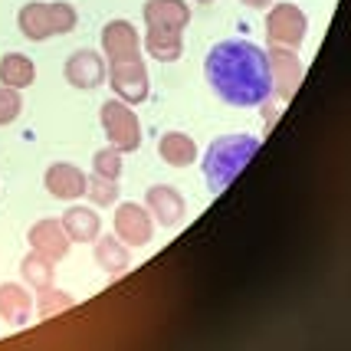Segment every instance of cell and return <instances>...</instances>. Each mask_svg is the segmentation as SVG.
Here are the masks:
<instances>
[{
	"mask_svg": "<svg viewBox=\"0 0 351 351\" xmlns=\"http://www.w3.org/2000/svg\"><path fill=\"white\" fill-rule=\"evenodd\" d=\"M204 76L214 95L227 106L256 108L273 95L269 53L250 40H220L204 60Z\"/></svg>",
	"mask_w": 351,
	"mask_h": 351,
	"instance_id": "obj_1",
	"label": "cell"
},
{
	"mask_svg": "<svg viewBox=\"0 0 351 351\" xmlns=\"http://www.w3.org/2000/svg\"><path fill=\"white\" fill-rule=\"evenodd\" d=\"M102 43H106V53L112 60L108 79H112L115 99H122L128 106L145 102L148 99V73H145V66L138 60L135 30L128 23H108L106 33H102Z\"/></svg>",
	"mask_w": 351,
	"mask_h": 351,
	"instance_id": "obj_2",
	"label": "cell"
},
{
	"mask_svg": "<svg viewBox=\"0 0 351 351\" xmlns=\"http://www.w3.org/2000/svg\"><path fill=\"white\" fill-rule=\"evenodd\" d=\"M260 152L256 135H220L204 154V181L210 194H223Z\"/></svg>",
	"mask_w": 351,
	"mask_h": 351,
	"instance_id": "obj_3",
	"label": "cell"
},
{
	"mask_svg": "<svg viewBox=\"0 0 351 351\" xmlns=\"http://www.w3.org/2000/svg\"><path fill=\"white\" fill-rule=\"evenodd\" d=\"M102 128L112 148H119L122 154L138 152L141 148V125H138L135 108L122 102V99H108L102 106Z\"/></svg>",
	"mask_w": 351,
	"mask_h": 351,
	"instance_id": "obj_4",
	"label": "cell"
},
{
	"mask_svg": "<svg viewBox=\"0 0 351 351\" xmlns=\"http://www.w3.org/2000/svg\"><path fill=\"white\" fill-rule=\"evenodd\" d=\"M73 23H76V14L69 3H30L20 16V27L30 40H46L49 33L69 30Z\"/></svg>",
	"mask_w": 351,
	"mask_h": 351,
	"instance_id": "obj_5",
	"label": "cell"
},
{
	"mask_svg": "<svg viewBox=\"0 0 351 351\" xmlns=\"http://www.w3.org/2000/svg\"><path fill=\"white\" fill-rule=\"evenodd\" d=\"M306 27H308L306 14L299 7H292V3H276L273 10L266 14L269 40L276 46H286V49H295V46L306 40Z\"/></svg>",
	"mask_w": 351,
	"mask_h": 351,
	"instance_id": "obj_6",
	"label": "cell"
},
{
	"mask_svg": "<svg viewBox=\"0 0 351 351\" xmlns=\"http://www.w3.org/2000/svg\"><path fill=\"white\" fill-rule=\"evenodd\" d=\"M115 237L128 246H148L154 237V217L141 204H119L115 207Z\"/></svg>",
	"mask_w": 351,
	"mask_h": 351,
	"instance_id": "obj_7",
	"label": "cell"
},
{
	"mask_svg": "<svg viewBox=\"0 0 351 351\" xmlns=\"http://www.w3.org/2000/svg\"><path fill=\"white\" fill-rule=\"evenodd\" d=\"M148 214L161 227H178L184 220V214H187V204H184L178 187H171V184H152L148 187Z\"/></svg>",
	"mask_w": 351,
	"mask_h": 351,
	"instance_id": "obj_8",
	"label": "cell"
},
{
	"mask_svg": "<svg viewBox=\"0 0 351 351\" xmlns=\"http://www.w3.org/2000/svg\"><path fill=\"white\" fill-rule=\"evenodd\" d=\"M108 69H106V60L92 49H79L69 56L66 62V79L76 86V89H99L106 82Z\"/></svg>",
	"mask_w": 351,
	"mask_h": 351,
	"instance_id": "obj_9",
	"label": "cell"
},
{
	"mask_svg": "<svg viewBox=\"0 0 351 351\" xmlns=\"http://www.w3.org/2000/svg\"><path fill=\"white\" fill-rule=\"evenodd\" d=\"M269 73H273V92L282 102H289L292 92L299 89V82H302V66H299V60L292 56L286 46H276L273 53H269Z\"/></svg>",
	"mask_w": 351,
	"mask_h": 351,
	"instance_id": "obj_10",
	"label": "cell"
},
{
	"mask_svg": "<svg viewBox=\"0 0 351 351\" xmlns=\"http://www.w3.org/2000/svg\"><path fill=\"white\" fill-rule=\"evenodd\" d=\"M46 191L53 194L56 200H76L86 197V174L69 165V161H60L46 171Z\"/></svg>",
	"mask_w": 351,
	"mask_h": 351,
	"instance_id": "obj_11",
	"label": "cell"
},
{
	"mask_svg": "<svg viewBox=\"0 0 351 351\" xmlns=\"http://www.w3.org/2000/svg\"><path fill=\"white\" fill-rule=\"evenodd\" d=\"M30 243L36 253H43L46 260H62L66 253H69V237H66V230H62L60 220H40L36 227L30 230Z\"/></svg>",
	"mask_w": 351,
	"mask_h": 351,
	"instance_id": "obj_12",
	"label": "cell"
},
{
	"mask_svg": "<svg viewBox=\"0 0 351 351\" xmlns=\"http://www.w3.org/2000/svg\"><path fill=\"white\" fill-rule=\"evenodd\" d=\"M158 154L161 161H168L171 168H191L197 158V141L184 132H165L158 141Z\"/></svg>",
	"mask_w": 351,
	"mask_h": 351,
	"instance_id": "obj_13",
	"label": "cell"
},
{
	"mask_svg": "<svg viewBox=\"0 0 351 351\" xmlns=\"http://www.w3.org/2000/svg\"><path fill=\"white\" fill-rule=\"evenodd\" d=\"M145 16H148V27L152 30L178 33L187 23V7H184L181 0H148Z\"/></svg>",
	"mask_w": 351,
	"mask_h": 351,
	"instance_id": "obj_14",
	"label": "cell"
},
{
	"mask_svg": "<svg viewBox=\"0 0 351 351\" xmlns=\"http://www.w3.org/2000/svg\"><path fill=\"white\" fill-rule=\"evenodd\" d=\"M60 223L73 243H92L99 237V230H102V217L89 210V207H69Z\"/></svg>",
	"mask_w": 351,
	"mask_h": 351,
	"instance_id": "obj_15",
	"label": "cell"
},
{
	"mask_svg": "<svg viewBox=\"0 0 351 351\" xmlns=\"http://www.w3.org/2000/svg\"><path fill=\"white\" fill-rule=\"evenodd\" d=\"M95 260H99V266H102L106 273L119 276L132 266V250H128V243H122L115 233L95 237Z\"/></svg>",
	"mask_w": 351,
	"mask_h": 351,
	"instance_id": "obj_16",
	"label": "cell"
},
{
	"mask_svg": "<svg viewBox=\"0 0 351 351\" xmlns=\"http://www.w3.org/2000/svg\"><path fill=\"white\" fill-rule=\"evenodd\" d=\"M33 62L23 56V53H7L3 60H0V79H3V86H10V89H23V86H30L33 82Z\"/></svg>",
	"mask_w": 351,
	"mask_h": 351,
	"instance_id": "obj_17",
	"label": "cell"
},
{
	"mask_svg": "<svg viewBox=\"0 0 351 351\" xmlns=\"http://www.w3.org/2000/svg\"><path fill=\"white\" fill-rule=\"evenodd\" d=\"M30 295L20 289V286H0V315L14 325H23L27 315H30Z\"/></svg>",
	"mask_w": 351,
	"mask_h": 351,
	"instance_id": "obj_18",
	"label": "cell"
},
{
	"mask_svg": "<svg viewBox=\"0 0 351 351\" xmlns=\"http://www.w3.org/2000/svg\"><path fill=\"white\" fill-rule=\"evenodd\" d=\"M148 53L154 60H178L181 56V36L178 33H165V30H152L148 33Z\"/></svg>",
	"mask_w": 351,
	"mask_h": 351,
	"instance_id": "obj_19",
	"label": "cell"
},
{
	"mask_svg": "<svg viewBox=\"0 0 351 351\" xmlns=\"http://www.w3.org/2000/svg\"><path fill=\"white\" fill-rule=\"evenodd\" d=\"M86 197L95 207H115V200H119V181H108V178L92 174V178H86Z\"/></svg>",
	"mask_w": 351,
	"mask_h": 351,
	"instance_id": "obj_20",
	"label": "cell"
},
{
	"mask_svg": "<svg viewBox=\"0 0 351 351\" xmlns=\"http://www.w3.org/2000/svg\"><path fill=\"white\" fill-rule=\"evenodd\" d=\"M23 279L36 286V289H49V282H53V266L46 260L43 253H33L23 260Z\"/></svg>",
	"mask_w": 351,
	"mask_h": 351,
	"instance_id": "obj_21",
	"label": "cell"
},
{
	"mask_svg": "<svg viewBox=\"0 0 351 351\" xmlns=\"http://www.w3.org/2000/svg\"><path fill=\"white\" fill-rule=\"evenodd\" d=\"M92 174H99V178H108V181H119L122 178V152L119 148H102V152H95L92 158Z\"/></svg>",
	"mask_w": 351,
	"mask_h": 351,
	"instance_id": "obj_22",
	"label": "cell"
},
{
	"mask_svg": "<svg viewBox=\"0 0 351 351\" xmlns=\"http://www.w3.org/2000/svg\"><path fill=\"white\" fill-rule=\"evenodd\" d=\"M16 115H20V95H16V89L3 86L0 89V125L16 122Z\"/></svg>",
	"mask_w": 351,
	"mask_h": 351,
	"instance_id": "obj_23",
	"label": "cell"
},
{
	"mask_svg": "<svg viewBox=\"0 0 351 351\" xmlns=\"http://www.w3.org/2000/svg\"><path fill=\"white\" fill-rule=\"evenodd\" d=\"M276 122V108H266V128H273Z\"/></svg>",
	"mask_w": 351,
	"mask_h": 351,
	"instance_id": "obj_24",
	"label": "cell"
},
{
	"mask_svg": "<svg viewBox=\"0 0 351 351\" xmlns=\"http://www.w3.org/2000/svg\"><path fill=\"white\" fill-rule=\"evenodd\" d=\"M243 3H250V7H269L273 0H243Z\"/></svg>",
	"mask_w": 351,
	"mask_h": 351,
	"instance_id": "obj_25",
	"label": "cell"
},
{
	"mask_svg": "<svg viewBox=\"0 0 351 351\" xmlns=\"http://www.w3.org/2000/svg\"><path fill=\"white\" fill-rule=\"evenodd\" d=\"M200 3H210V0H200Z\"/></svg>",
	"mask_w": 351,
	"mask_h": 351,
	"instance_id": "obj_26",
	"label": "cell"
}]
</instances>
